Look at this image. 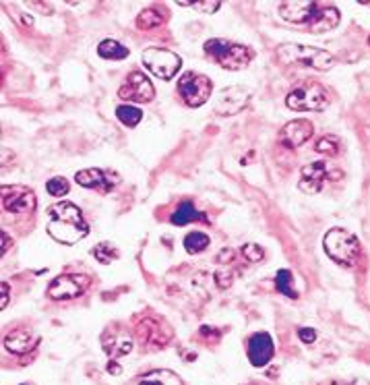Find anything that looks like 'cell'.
I'll return each instance as SVG.
<instances>
[{"mask_svg":"<svg viewBox=\"0 0 370 385\" xmlns=\"http://www.w3.org/2000/svg\"><path fill=\"white\" fill-rule=\"evenodd\" d=\"M137 338L143 346H147L151 350H158V348H162L170 342L172 331L164 321H160L155 317H145L137 325Z\"/></svg>","mask_w":370,"mask_h":385,"instance_id":"obj_10","label":"cell"},{"mask_svg":"<svg viewBox=\"0 0 370 385\" xmlns=\"http://www.w3.org/2000/svg\"><path fill=\"white\" fill-rule=\"evenodd\" d=\"M314 149L319 154H323V156H337L342 147H339V139L335 135H325V137H321L317 141V147Z\"/></svg>","mask_w":370,"mask_h":385,"instance_id":"obj_29","label":"cell"},{"mask_svg":"<svg viewBox=\"0 0 370 385\" xmlns=\"http://www.w3.org/2000/svg\"><path fill=\"white\" fill-rule=\"evenodd\" d=\"M211 92H213L211 79L201 75V73H185L178 81V94L185 99L186 106H190V108H199V106L207 104V99L211 97Z\"/></svg>","mask_w":370,"mask_h":385,"instance_id":"obj_7","label":"cell"},{"mask_svg":"<svg viewBox=\"0 0 370 385\" xmlns=\"http://www.w3.org/2000/svg\"><path fill=\"white\" fill-rule=\"evenodd\" d=\"M278 60L281 65H302V67L317 69V71H329L335 65L333 54H329L327 50L304 46V44H292V42L279 44Z\"/></svg>","mask_w":370,"mask_h":385,"instance_id":"obj_2","label":"cell"},{"mask_svg":"<svg viewBox=\"0 0 370 385\" xmlns=\"http://www.w3.org/2000/svg\"><path fill=\"white\" fill-rule=\"evenodd\" d=\"M285 104L294 112H321L329 106V94L319 81H304L287 94Z\"/></svg>","mask_w":370,"mask_h":385,"instance_id":"obj_5","label":"cell"},{"mask_svg":"<svg viewBox=\"0 0 370 385\" xmlns=\"http://www.w3.org/2000/svg\"><path fill=\"white\" fill-rule=\"evenodd\" d=\"M35 205H37L35 192L29 187H21V185L2 187V207L6 211L17 215H29L35 211Z\"/></svg>","mask_w":370,"mask_h":385,"instance_id":"obj_9","label":"cell"},{"mask_svg":"<svg viewBox=\"0 0 370 385\" xmlns=\"http://www.w3.org/2000/svg\"><path fill=\"white\" fill-rule=\"evenodd\" d=\"M141 60L149 73H153L155 77H160L164 81L174 79L183 67V58L176 52L166 50V48H147V50H143Z\"/></svg>","mask_w":370,"mask_h":385,"instance_id":"obj_6","label":"cell"},{"mask_svg":"<svg viewBox=\"0 0 370 385\" xmlns=\"http://www.w3.org/2000/svg\"><path fill=\"white\" fill-rule=\"evenodd\" d=\"M329 174V168L325 162H312L302 168V179H300V191L319 192L323 189V183Z\"/></svg>","mask_w":370,"mask_h":385,"instance_id":"obj_18","label":"cell"},{"mask_svg":"<svg viewBox=\"0 0 370 385\" xmlns=\"http://www.w3.org/2000/svg\"><path fill=\"white\" fill-rule=\"evenodd\" d=\"M101 346L106 350L108 357L118 359V357H126L133 352V338L126 329H122L120 325L108 327L101 336Z\"/></svg>","mask_w":370,"mask_h":385,"instance_id":"obj_14","label":"cell"},{"mask_svg":"<svg viewBox=\"0 0 370 385\" xmlns=\"http://www.w3.org/2000/svg\"><path fill=\"white\" fill-rule=\"evenodd\" d=\"M170 220H172L174 226H186V224H190V222H194V220L209 222V220L205 218V213H201L199 209H194V205H192L190 201H183V203L178 205V209L172 213Z\"/></svg>","mask_w":370,"mask_h":385,"instance_id":"obj_22","label":"cell"},{"mask_svg":"<svg viewBox=\"0 0 370 385\" xmlns=\"http://www.w3.org/2000/svg\"><path fill=\"white\" fill-rule=\"evenodd\" d=\"M162 23H164V17H162V13L155 10V8H145V10H141L139 17H137V27H139V29H155V27H160Z\"/></svg>","mask_w":370,"mask_h":385,"instance_id":"obj_25","label":"cell"},{"mask_svg":"<svg viewBox=\"0 0 370 385\" xmlns=\"http://www.w3.org/2000/svg\"><path fill=\"white\" fill-rule=\"evenodd\" d=\"M321 385H344L342 382H323Z\"/></svg>","mask_w":370,"mask_h":385,"instance_id":"obj_37","label":"cell"},{"mask_svg":"<svg viewBox=\"0 0 370 385\" xmlns=\"http://www.w3.org/2000/svg\"><path fill=\"white\" fill-rule=\"evenodd\" d=\"M93 257L101 263V265H108L112 261H116L120 257L118 249L112 245V243H99L95 249H93Z\"/></svg>","mask_w":370,"mask_h":385,"instance_id":"obj_27","label":"cell"},{"mask_svg":"<svg viewBox=\"0 0 370 385\" xmlns=\"http://www.w3.org/2000/svg\"><path fill=\"white\" fill-rule=\"evenodd\" d=\"M369 44H370V38H369Z\"/></svg>","mask_w":370,"mask_h":385,"instance_id":"obj_38","label":"cell"},{"mask_svg":"<svg viewBox=\"0 0 370 385\" xmlns=\"http://www.w3.org/2000/svg\"><path fill=\"white\" fill-rule=\"evenodd\" d=\"M276 288L281 294H285L287 298H296L298 296V292L294 290V276H292L289 270H279L278 274H276Z\"/></svg>","mask_w":370,"mask_h":385,"instance_id":"obj_26","label":"cell"},{"mask_svg":"<svg viewBox=\"0 0 370 385\" xmlns=\"http://www.w3.org/2000/svg\"><path fill=\"white\" fill-rule=\"evenodd\" d=\"M0 238H2V251H0V253L4 255V253L8 251V247H10V238H8V234H6L4 230L0 232Z\"/></svg>","mask_w":370,"mask_h":385,"instance_id":"obj_35","label":"cell"},{"mask_svg":"<svg viewBox=\"0 0 370 385\" xmlns=\"http://www.w3.org/2000/svg\"><path fill=\"white\" fill-rule=\"evenodd\" d=\"M75 181L85 187L99 192H110L116 189V185L120 183V177L112 170H101V168H87V170H79L75 174Z\"/></svg>","mask_w":370,"mask_h":385,"instance_id":"obj_12","label":"cell"},{"mask_svg":"<svg viewBox=\"0 0 370 385\" xmlns=\"http://www.w3.org/2000/svg\"><path fill=\"white\" fill-rule=\"evenodd\" d=\"M298 338L304 342V344H312L317 340V331L312 327H300L298 329Z\"/></svg>","mask_w":370,"mask_h":385,"instance_id":"obj_33","label":"cell"},{"mask_svg":"<svg viewBox=\"0 0 370 385\" xmlns=\"http://www.w3.org/2000/svg\"><path fill=\"white\" fill-rule=\"evenodd\" d=\"M183 6H192L194 10H203V13H215L221 4L219 2H180Z\"/></svg>","mask_w":370,"mask_h":385,"instance_id":"obj_32","label":"cell"},{"mask_svg":"<svg viewBox=\"0 0 370 385\" xmlns=\"http://www.w3.org/2000/svg\"><path fill=\"white\" fill-rule=\"evenodd\" d=\"M128 52L131 50L126 46H122L120 42H116V40H103L97 46V54L106 60H122V58L128 56Z\"/></svg>","mask_w":370,"mask_h":385,"instance_id":"obj_23","label":"cell"},{"mask_svg":"<svg viewBox=\"0 0 370 385\" xmlns=\"http://www.w3.org/2000/svg\"><path fill=\"white\" fill-rule=\"evenodd\" d=\"M323 249L335 263L346 268L356 265L360 257V240L344 228H331L323 238Z\"/></svg>","mask_w":370,"mask_h":385,"instance_id":"obj_4","label":"cell"},{"mask_svg":"<svg viewBox=\"0 0 370 385\" xmlns=\"http://www.w3.org/2000/svg\"><path fill=\"white\" fill-rule=\"evenodd\" d=\"M120 99H128V101H137V104H149L155 97V88L149 81V77L141 71H133L124 85L118 90Z\"/></svg>","mask_w":370,"mask_h":385,"instance_id":"obj_11","label":"cell"},{"mask_svg":"<svg viewBox=\"0 0 370 385\" xmlns=\"http://www.w3.org/2000/svg\"><path fill=\"white\" fill-rule=\"evenodd\" d=\"M242 255H244V259H246L249 263H259V261L265 257V251H263V247L251 243V245H244V247H242Z\"/></svg>","mask_w":370,"mask_h":385,"instance_id":"obj_31","label":"cell"},{"mask_svg":"<svg viewBox=\"0 0 370 385\" xmlns=\"http://www.w3.org/2000/svg\"><path fill=\"white\" fill-rule=\"evenodd\" d=\"M116 116H118V120H120L122 124H126V126H137V124L143 120V112H141V108L131 106V104H122V106H118V108H116Z\"/></svg>","mask_w":370,"mask_h":385,"instance_id":"obj_24","label":"cell"},{"mask_svg":"<svg viewBox=\"0 0 370 385\" xmlns=\"http://www.w3.org/2000/svg\"><path fill=\"white\" fill-rule=\"evenodd\" d=\"M317 4L314 2H302V0H287L279 4V15L283 17V21L287 23H306L312 19V15L317 13Z\"/></svg>","mask_w":370,"mask_h":385,"instance_id":"obj_17","label":"cell"},{"mask_svg":"<svg viewBox=\"0 0 370 385\" xmlns=\"http://www.w3.org/2000/svg\"><path fill=\"white\" fill-rule=\"evenodd\" d=\"M209 236L205 232H190L185 236V249L192 255V253H201L209 247Z\"/></svg>","mask_w":370,"mask_h":385,"instance_id":"obj_28","label":"cell"},{"mask_svg":"<svg viewBox=\"0 0 370 385\" xmlns=\"http://www.w3.org/2000/svg\"><path fill=\"white\" fill-rule=\"evenodd\" d=\"M108 371H110V373H114V375H118L122 369L118 367V363H116V361H110V365H108Z\"/></svg>","mask_w":370,"mask_h":385,"instance_id":"obj_36","label":"cell"},{"mask_svg":"<svg viewBox=\"0 0 370 385\" xmlns=\"http://www.w3.org/2000/svg\"><path fill=\"white\" fill-rule=\"evenodd\" d=\"M90 284L92 280L85 274H65L52 280L48 286V296L52 300H73L90 288Z\"/></svg>","mask_w":370,"mask_h":385,"instance_id":"obj_8","label":"cell"},{"mask_svg":"<svg viewBox=\"0 0 370 385\" xmlns=\"http://www.w3.org/2000/svg\"><path fill=\"white\" fill-rule=\"evenodd\" d=\"M205 54L213 63H217L221 69H228V71L246 69L253 60L251 48L236 44V42H230V40H219V38H211L205 42Z\"/></svg>","mask_w":370,"mask_h":385,"instance_id":"obj_3","label":"cell"},{"mask_svg":"<svg viewBox=\"0 0 370 385\" xmlns=\"http://www.w3.org/2000/svg\"><path fill=\"white\" fill-rule=\"evenodd\" d=\"M0 290H2V300H0V306L4 309V306L8 304V298H10V292H8V284H6V282H2V284H0Z\"/></svg>","mask_w":370,"mask_h":385,"instance_id":"obj_34","label":"cell"},{"mask_svg":"<svg viewBox=\"0 0 370 385\" xmlns=\"http://www.w3.org/2000/svg\"><path fill=\"white\" fill-rule=\"evenodd\" d=\"M23 385H27V384H23Z\"/></svg>","mask_w":370,"mask_h":385,"instance_id":"obj_39","label":"cell"},{"mask_svg":"<svg viewBox=\"0 0 370 385\" xmlns=\"http://www.w3.org/2000/svg\"><path fill=\"white\" fill-rule=\"evenodd\" d=\"M46 191L50 192L52 197H65L67 192L71 191V185L65 177H54L46 183Z\"/></svg>","mask_w":370,"mask_h":385,"instance_id":"obj_30","label":"cell"},{"mask_svg":"<svg viewBox=\"0 0 370 385\" xmlns=\"http://www.w3.org/2000/svg\"><path fill=\"white\" fill-rule=\"evenodd\" d=\"M337 25H339V10L335 6H323V8L319 6L308 23L312 33H327Z\"/></svg>","mask_w":370,"mask_h":385,"instance_id":"obj_20","label":"cell"},{"mask_svg":"<svg viewBox=\"0 0 370 385\" xmlns=\"http://www.w3.org/2000/svg\"><path fill=\"white\" fill-rule=\"evenodd\" d=\"M246 354L253 367H265L274 354H276V344L271 340V336L267 331H257L249 338L246 344Z\"/></svg>","mask_w":370,"mask_h":385,"instance_id":"obj_13","label":"cell"},{"mask_svg":"<svg viewBox=\"0 0 370 385\" xmlns=\"http://www.w3.org/2000/svg\"><path fill=\"white\" fill-rule=\"evenodd\" d=\"M40 338L27 329H15V331H8L6 338H4V348L12 354H27L31 352L35 346H37Z\"/></svg>","mask_w":370,"mask_h":385,"instance_id":"obj_19","label":"cell"},{"mask_svg":"<svg viewBox=\"0 0 370 385\" xmlns=\"http://www.w3.org/2000/svg\"><path fill=\"white\" fill-rule=\"evenodd\" d=\"M312 131H314V126L310 120H306V118L292 120L279 131V143L287 149H296L312 137Z\"/></svg>","mask_w":370,"mask_h":385,"instance_id":"obj_16","label":"cell"},{"mask_svg":"<svg viewBox=\"0 0 370 385\" xmlns=\"http://www.w3.org/2000/svg\"><path fill=\"white\" fill-rule=\"evenodd\" d=\"M48 215L50 220L46 224V232L62 245H75L90 234V226L81 209L71 201H60L52 205L48 209Z\"/></svg>","mask_w":370,"mask_h":385,"instance_id":"obj_1","label":"cell"},{"mask_svg":"<svg viewBox=\"0 0 370 385\" xmlns=\"http://www.w3.org/2000/svg\"><path fill=\"white\" fill-rule=\"evenodd\" d=\"M126 385H183V379L174 371L155 369V371H149V373H145V375L128 382Z\"/></svg>","mask_w":370,"mask_h":385,"instance_id":"obj_21","label":"cell"},{"mask_svg":"<svg viewBox=\"0 0 370 385\" xmlns=\"http://www.w3.org/2000/svg\"><path fill=\"white\" fill-rule=\"evenodd\" d=\"M251 101V92L244 90V88H228L224 90L219 97H217V104H215V112L219 116H236L240 114Z\"/></svg>","mask_w":370,"mask_h":385,"instance_id":"obj_15","label":"cell"}]
</instances>
